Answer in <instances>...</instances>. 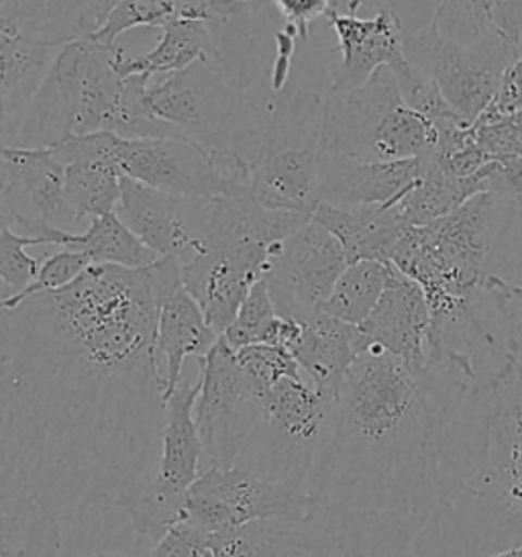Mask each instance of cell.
<instances>
[{
  "instance_id": "2e32d148",
  "label": "cell",
  "mask_w": 522,
  "mask_h": 557,
  "mask_svg": "<svg viewBox=\"0 0 522 557\" xmlns=\"http://www.w3.org/2000/svg\"><path fill=\"white\" fill-rule=\"evenodd\" d=\"M149 272L158 296L156 347L165 361L163 398L167 403L182 384L184 361L207 358L223 335L211 327L195 296L184 286L178 258H160L149 265Z\"/></svg>"
},
{
  "instance_id": "836d02e7",
  "label": "cell",
  "mask_w": 522,
  "mask_h": 557,
  "mask_svg": "<svg viewBox=\"0 0 522 557\" xmlns=\"http://www.w3.org/2000/svg\"><path fill=\"white\" fill-rule=\"evenodd\" d=\"M282 325L284 317L277 312L270 288L265 280L261 278L249 290L233 325L225 331L223 337L235 351L247 345H279Z\"/></svg>"
},
{
  "instance_id": "7c38bea8",
  "label": "cell",
  "mask_w": 522,
  "mask_h": 557,
  "mask_svg": "<svg viewBox=\"0 0 522 557\" xmlns=\"http://www.w3.org/2000/svg\"><path fill=\"white\" fill-rule=\"evenodd\" d=\"M195 421L209 463L235 466L261 417V396L247 382L237 354L221 337L200 360Z\"/></svg>"
},
{
  "instance_id": "44dd1931",
  "label": "cell",
  "mask_w": 522,
  "mask_h": 557,
  "mask_svg": "<svg viewBox=\"0 0 522 557\" xmlns=\"http://www.w3.org/2000/svg\"><path fill=\"white\" fill-rule=\"evenodd\" d=\"M423 158L391 162H359L323 153L319 178V205L341 209L396 205L421 181Z\"/></svg>"
},
{
  "instance_id": "9c48e42d",
  "label": "cell",
  "mask_w": 522,
  "mask_h": 557,
  "mask_svg": "<svg viewBox=\"0 0 522 557\" xmlns=\"http://www.w3.org/2000/svg\"><path fill=\"white\" fill-rule=\"evenodd\" d=\"M146 97L158 137L192 141L214 158L237 151L233 132L241 99L221 74L216 60H200L160 76L158 83H149Z\"/></svg>"
},
{
  "instance_id": "d6a6232c",
  "label": "cell",
  "mask_w": 522,
  "mask_h": 557,
  "mask_svg": "<svg viewBox=\"0 0 522 557\" xmlns=\"http://www.w3.org/2000/svg\"><path fill=\"white\" fill-rule=\"evenodd\" d=\"M186 498L188 494L167 491L149 475L125 507L133 531L153 543L162 541L176 524L184 521Z\"/></svg>"
},
{
  "instance_id": "5bb4252c",
  "label": "cell",
  "mask_w": 522,
  "mask_h": 557,
  "mask_svg": "<svg viewBox=\"0 0 522 557\" xmlns=\"http://www.w3.org/2000/svg\"><path fill=\"white\" fill-rule=\"evenodd\" d=\"M405 58L410 66L435 81L445 100L468 123H475L488 111L510 66L496 53L445 37L433 18L419 32L405 35Z\"/></svg>"
},
{
  "instance_id": "1f68e13d",
  "label": "cell",
  "mask_w": 522,
  "mask_h": 557,
  "mask_svg": "<svg viewBox=\"0 0 522 557\" xmlns=\"http://www.w3.org/2000/svg\"><path fill=\"white\" fill-rule=\"evenodd\" d=\"M123 172L104 162H76L65 165V195L78 225L114 213L121 200Z\"/></svg>"
},
{
  "instance_id": "3957f363",
  "label": "cell",
  "mask_w": 522,
  "mask_h": 557,
  "mask_svg": "<svg viewBox=\"0 0 522 557\" xmlns=\"http://www.w3.org/2000/svg\"><path fill=\"white\" fill-rule=\"evenodd\" d=\"M488 377L457 391L443 417L445 508L426 557H486L522 543V309L502 329Z\"/></svg>"
},
{
  "instance_id": "ab89813d",
  "label": "cell",
  "mask_w": 522,
  "mask_h": 557,
  "mask_svg": "<svg viewBox=\"0 0 522 557\" xmlns=\"http://www.w3.org/2000/svg\"><path fill=\"white\" fill-rule=\"evenodd\" d=\"M473 127L477 144L489 156L522 158V123H517L512 116H480Z\"/></svg>"
},
{
  "instance_id": "816d5d0a",
  "label": "cell",
  "mask_w": 522,
  "mask_h": 557,
  "mask_svg": "<svg viewBox=\"0 0 522 557\" xmlns=\"http://www.w3.org/2000/svg\"><path fill=\"white\" fill-rule=\"evenodd\" d=\"M207 557H214V556H212L211 552H209V554H207Z\"/></svg>"
},
{
  "instance_id": "b9f144b4",
  "label": "cell",
  "mask_w": 522,
  "mask_h": 557,
  "mask_svg": "<svg viewBox=\"0 0 522 557\" xmlns=\"http://www.w3.org/2000/svg\"><path fill=\"white\" fill-rule=\"evenodd\" d=\"M209 537L188 523L176 524L162 541H158L147 557H207Z\"/></svg>"
},
{
  "instance_id": "ba28073f",
  "label": "cell",
  "mask_w": 522,
  "mask_h": 557,
  "mask_svg": "<svg viewBox=\"0 0 522 557\" xmlns=\"http://www.w3.org/2000/svg\"><path fill=\"white\" fill-rule=\"evenodd\" d=\"M310 512L304 480H272L241 466L209 463L188 492L184 523L212 537L265 519L307 521Z\"/></svg>"
},
{
  "instance_id": "ffe728a7",
  "label": "cell",
  "mask_w": 522,
  "mask_h": 557,
  "mask_svg": "<svg viewBox=\"0 0 522 557\" xmlns=\"http://www.w3.org/2000/svg\"><path fill=\"white\" fill-rule=\"evenodd\" d=\"M337 35L339 62L333 67L331 90H351L368 83L380 67L405 60V29L391 7H380L374 17L328 11Z\"/></svg>"
},
{
  "instance_id": "74e56055",
  "label": "cell",
  "mask_w": 522,
  "mask_h": 557,
  "mask_svg": "<svg viewBox=\"0 0 522 557\" xmlns=\"http://www.w3.org/2000/svg\"><path fill=\"white\" fill-rule=\"evenodd\" d=\"M90 265H92V260L86 253L76 251V249H60V251L51 253L49 258L41 262L37 278L33 280L25 290H21L16 295L4 296L0 307L2 309H15L32 296L62 290L65 286H70L72 282L80 278Z\"/></svg>"
},
{
  "instance_id": "83f0119b",
  "label": "cell",
  "mask_w": 522,
  "mask_h": 557,
  "mask_svg": "<svg viewBox=\"0 0 522 557\" xmlns=\"http://www.w3.org/2000/svg\"><path fill=\"white\" fill-rule=\"evenodd\" d=\"M60 521L32 494L0 488V557H58Z\"/></svg>"
},
{
  "instance_id": "d590c367",
  "label": "cell",
  "mask_w": 522,
  "mask_h": 557,
  "mask_svg": "<svg viewBox=\"0 0 522 557\" xmlns=\"http://www.w3.org/2000/svg\"><path fill=\"white\" fill-rule=\"evenodd\" d=\"M235 354L247 382L260 396H265L282 380L304 377L296 358L282 345H247Z\"/></svg>"
},
{
  "instance_id": "ac0fdd59",
  "label": "cell",
  "mask_w": 522,
  "mask_h": 557,
  "mask_svg": "<svg viewBox=\"0 0 522 557\" xmlns=\"http://www.w3.org/2000/svg\"><path fill=\"white\" fill-rule=\"evenodd\" d=\"M90 39V37H88ZM88 39L65 46L2 148L51 149L76 135Z\"/></svg>"
},
{
  "instance_id": "ee69618b",
  "label": "cell",
  "mask_w": 522,
  "mask_h": 557,
  "mask_svg": "<svg viewBox=\"0 0 522 557\" xmlns=\"http://www.w3.org/2000/svg\"><path fill=\"white\" fill-rule=\"evenodd\" d=\"M251 0H182V18L202 21L209 27H225L244 13Z\"/></svg>"
},
{
  "instance_id": "6da1fadb",
  "label": "cell",
  "mask_w": 522,
  "mask_h": 557,
  "mask_svg": "<svg viewBox=\"0 0 522 557\" xmlns=\"http://www.w3.org/2000/svg\"><path fill=\"white\" fill-rule=\"evenodd\" d=\"M149 268L92 263L62 290L2 309L0 488L60 523H92L156 472L165 382Z\"/></svg>"
},
{
  "instance_id": "5b68a950",
  "label": "cell",
  "mask_w": 522,
  "mask_h": 557,
  "mask_svg": "<svg viewBox=\"0 0 522 557\" xmlns=\"http://www.w3.org/2000/svg\"><path fill=\"white\" fill-rule=\"evenodd\" d=\"M98 29L88 0H0L2 146L65 46Z\"/></svg>"
},
{
  "instance_id": "f1b7e54d",
  "label": "cell",
  "mask_w": 522,
  "mask_h": 557,
  "mask_svg": "<svg viewBox=\"0 0 522 557\" xmlns=\"http://www.w3.org/2000/svg\"><path fill=\"white\" fill-rule=\"evenodd\" d=\"M424 172L405 197L394 207L400 219L410 227H424L443 216L453 213L470 198L484 193L482 172L470 178H459L443 168L423 158Z\"/></svg>"
},
{
  "instance_id": "d6986e66",
  "label": "cell",
  "mask_w": 522,
  "mask_h": 557,
  "mask_svg": "<svg viewBox=\"0 0 522 557\" xmlns=\"http://www.w3.org/2000/svg\"><path fill=\"white\" fill-rule=\"evenodd\" d=\"M359 329L368 344L384 347L417 374L431 370V307L423 288L414 280L408 278L407 274H402L396 265L391 270L386 293Z\"/></svg>"
},
{
  "instance_id": "e0dca14e",
  "label": "cell",
  "mask_w": 522,
  "mask_h": 557,
  "mask_svg": "<svg viewBox=\"0 0 522 557\" xmlns=\"http://www.w3.org/2000/svg\"><path fill=\"white\" fill-rule=\"evenodd\" d=\"M211 200L178 197L123 176L114 213L160 258H186L200 244Z\"/></svg>"
},
{
  "instance_id": "f546056e",
  "label": "cell",
  "mask_w": 522,
  "mask_h": 557,
  "mask_svg": "<svg viewBox=\"0 0 522 557\" xmlns=\"http://www.w3.org/2000/svg\"><path fill=\"white\" fill-rule=\"evenodd\" d=\"M62 249L82 251L98 265H121L129 270H144L160 260L116 213L92 219L82 233H67Z\"/></svg>"
},
{
  "instance_id": "d4e9b609",
  "label": "cell",
  "mask_w": 522,
  "mask_h": 557,
  "mask_svg": "<svg viewBox=\"0 0 522 557\" xmlns=\"http://www.w3.org/2000/svg\"><path fill=\"white\" fill-rule=\"evenodd\" d=\"M200 382H182L178 391L170 396L165 407V425L162 433V451L158 468L151 474L163 488L188 494L200 475V459L204 445L195 421V403Z\"/></svg>"
},
{
  "instance_id": "7dc6e473",
  "label": "cell",
  "mask_w": 522,
  "mask_h": 557,
  "mask_svg": "<svg viewBox=\"0 0 522 557\" xmlns=\"http://www.w3.org/2000/svg\"><path fill=\"white\" fill-rule=\"evenodd\" d=\"M121 2L123 0H88V4H90V9H92V13H95L100 27L104 25V21L109 18V15L113 13Z\"/></svg>"
},
{
  "instance_id": "4fadbf2b",
  "label": "cell",
  "mask_w": 522,
  "mask_h": 557,
  "mask_svg": "<svg viewBox=\"0 0 522 557\" xmlns=\"http://www.w3.org/2000/svg\"><path fill=\"white\" fill-rule=\"evenodd\" d=\"M347 265L341 242L310 221L272 249L263 280L282 317L307 321L323 311Z\"/></svg>"
},
{
  "instance_id": "9a60e30c",
  "label": "cell",
  "mask_w": 522,
  "mask_h": 557,
  "mask_svg": "<svg viewBox=\"0 0 522 557\" xmlns=\"http://www.w3.org/2000/svg\"><path fill=\"white\" fill-rule=\"evenodd\" d=\"M310 221L307 213L265 209L251 195L214 198L200 242L263 278L272 249Z\"/></svg>"
},
{
  "instance_id": "8fae6325",
  "label": "cell",
  "mask_w": 522,
  "mask_h": 557,
  "mask_svg": "<svg viewBox=\"0 0 522 557\" xmlns=\"http://www.w3.org/2000/svg\"><path fill=\"white\" fill-rule=\"evenodd\" d=\"M0 216L44 246L64 247L67 233L80 227L65 195V165L51 149L2 148Z\"/></svg>"
},
{
  "instance_id": "8992f818",
  "label": "cell",
  "mask_w": 522,
  "mask_h": 557,
  "mask_svg": "<svg viewBox=\"0 0 522 557\" xmlns=\"http://www.w3.org/2000/svg\"><path fill=\"white\" fill-rule=\"evenodd\" d=\"M323 97L296 90L268 102L249 195L265 209L312 216L323 164Z\"/></svg>"
},
{
  "instance_id": "4dcf8cb0",
  "label": "cell",
  "mask_w": 522,
  "mask_h": 557,
  "mask_svg": "<svg viewBox=\"0 0 522 557\" xmlns=\"http://www.w3.org/2000/svg\"><path fill=\"white\" fill-rule=\"evenodd\" d=\"M394 265L377 260L349 263L337 280L331 296L323 305L328 317H335L349 325H363L372 314L380 298L386 293Z\"/></svg>"
},
{
  "instance_id": "603a6c76",
  "label": "cell",
  "mask_w": 522,
  "mask_h": 557,
  "mask_svg": "<svg viewBox=\"0 0 522 557\" xmlns=\"http://www.w3.org/2000/svg\"><path fill=\"white\" fill-rule=\"evenodd\" d=\"M370 347L358 325H349L325 312L298 321L288 351L319 393L335 396L359 354Z\"/></svg>"
},
{
  "instance_id": "c3c4849f",
  "label": "cell",
  "mask_w": 522,
  "mask_h": 557,
  "mask_svg": "<svg viewBox=\"0 0 522 557\" xmlns=\"http://www.w3.org/2000/svg\"><path fill=\"white\" fill-rule=\"evenodd\" d=\"M486 557H522V543H519V545H512V547H508V549H502V552L489 554V556Z\"/></svg>"
},
{
  "instance_id": "e575fe53",
  "label": "cell",
  "mask_w": 522,
  "mask_h": 557,
  "mask_svg": "<svg viewBox=\"0 0 522 557\" xmlns=\"http://www.w3.org/2000/svg\"><path fill=\"white\" fill-rule=\"evenodd\" d=\"M178 18H182V0H123L92 39L111 48L130 29H163Z\"/></svg>"
},
{
  "instance_id": "cb8c5ba5",
  "label": "cell",
  "mask_w": 522,
  "mask_h": 557,
  "mask_svg": "<svg viewBox=\"0 0 522 557\" xmlns=\"http://www.w3.org/2000/svg\"><path fill=\"white\" fill-rule=\"evenodd\" d=\"M179 265L184 286L195 296L211 327L225 335L249 290L260 282V274L204 246L182 258Z\"/></svg>"
},
{
  "instance_id": "277c9868",
  "label": "cell",
  "mask_w": 522,
  "mask_h": 557,
  "mask_svg": "<svg viewBox=\"0 0 522 557\" xmlns=\"http://www.w3.org/2000/svg\"><path fill=\"white\" fill-rule=\"evenodd\" d=\"M323 153L359 162L428 158L437 148L435 125L400 97L390 66L365 84L323 97Z\"/></svg>"
},
{
  "instance_id": "4316f807",
  "label": "cell",
  "mask_w": 522,
  "mask_h": 557,
  "mask_svg": "<svg viewBox=\"0 0 522 557\" xmlns=\"http://www.w3.org/2000/svg\"><path fill=\"white\" fill-rule=\"evenodd\" d=\"M212 27L202 21L178 18L162 29V39L146 55H129L119 46L113 48V66L123 81L130 76H165L186 70L200 60H216Z\"/></svg>"
},
{
  "instance_id": "7a4b0ae2",
  "label": "cell",
  "mask_w": 522,
  "mask_h": 557,
  "mask_svg": "<svg viewBox=\"0 0 522 557\" xmlns=\"http://www.w3.org/2000/svg\"><path fill=\"white\" fill-rule=\"evenodd\" d=\"M443 380L370 345L343 377L307 478L310 521L343 557H419L443 512Z\"/></svg>"
},
{
  "instance_id": "bcb514c9",
  "label": "cell",
  "mask_w": 522,
  "mask_h": 557,
  "mask_svg": "<svg viewBox=\"0 0 522 557\" xmlns=\"http://www.w3.org/2000/svg\"><path fill=\"white\" fill-rule=\"evenodd\" d=\"M296 39L298 35L290 25H286L279 34H276L277 55L274 67H272V90L279 95L290 78L293 70V55L296 51Z\"/></svg>"
},
{
  "instance_id": "484cf974",
  "label": "cell",
  "mask_w": 522,
  "mask_h": 557,
  "mask_svg": "<svg viewBox=\"0 0 522 557\" xmlns=\"http://www.w3.org/2000/svg\"><path fill=\"white\" fill-rule=\"evenodd\" d=\"M312 221L331 231L347 253L349 263L377 260L391 263V253L407 227L394 205L341 209L321 202Z\"/></svg>"
},
{
  "instance_id": "f907efd6",
  "label": "cell",
  "mask_w": 522,
  "mask_h": 557,
  "mask_svg": "<svg viewBox=\"0 0 522 557\" xmlns=\"http://www.w3.org/2000/svg\"><path fill=\"white\" fill-rule=\"evenodd\" d=\"M512 119H514V121H517V123H522V109H521V111H517V113H514V115H512Z\"/></svg>"
},
{
  "instance_id": "f6af8a7d",
  "label": "cell",
  "mask_w": 522,
  "mask_h": 557,
  "mask_svg": "<svg viewBox=\"0 0 522 557\" xmlns=\"http://www.w3.org/2000/svg\"><path fill=\"white\" fill-rule=\"evenodd\" d=\"M522 109V55L505 72L502 88L482 116H512Z\"/></svg>"
},
{
  "instance_id": "60d3db41",
  "label": "cell",
  "mask_w": 522,
  "mask_h": 557,
  "mask_svg": "<svg viewBox=\"0 0 522 557\" xmlns=\"http://www.w3.org/2000/svg\"><path fill=\"white\" fill-rule=\"evenodd\" d=\"M484 193L500 198L502 202H517L522 209V158L496 156L482 170Z\"/></svg>"
},
{
  "instance_id": "8d00e7d4",
  "label": "cell",
  "mask_w": 522,
  "mask_h": 557,
  "mask_svg": "<svg viewBox=\"0 0 522 557\" xmlns=\"http://www.w3.org/2000/svg\"><path fill=\"white\" fill-rule=\"evenodd\" d=\"M390 70L394 72V78H396L405 104L410 107L412 111H417L419 115H423L424 119H428L435 127H440V125H445L449 121H456V119H463L445 100L435 81H431L426 74L419 72L417 67L410 66L407 58L391 64Z\"/></svg>"
},
{
  "instance_id": "f35d334b",
  "label": "cell",
  "mask_w": 522,
  "mask_h": 557,
  "mask_svg": "<svg viewBox=\"0 0 522 557\" xmlns=\"http://www.w3.org/2000/svg\"><path fill=\"white\" fill-rule=\"evenodd\" d=\"M35 246H44V242L0 223V278L15 295L25 290L39 274L41 262L27 253V247Z\"/></svg>"
},
{
  "instance_id": "7bdbcfd3",
  "label": "cell",
  "mask_w": 522,
  "mask_h": 557,
  "mask_svg": "<svg viewBox=\"0 0 522 557\" xmlns=\"http://www.w3.org/2000/svg\"><path fill=\"white\" fill-rule=\"evenodd\" d=\"M277 13L286 18V25H290L298 39L309 41L310 23L316 21L323 15H328V11L335 9V0H272Z\"/></svg>"
},
{
  "instance_id": "52a82bcc",
  "label": "cell",
  "mask_w": 522,
  "mask_h": 557,
  "mask_svg": "<svg viewBox=\"0 0 522 557\" xmlns=\"http://www.w3.org/2000/svg\"><path fill=\"white\" fill-rule=\"evenodd\" d=\"M335 396L319 393L307 377H288L261 396L260 423L235 466L272 480H304L328 440Z\"/></svg>"
},
{
  "instance_id": "681fc988",
  "label": "cell",
  "mask_w": 522,
  "mask_h": 557,
  "mask_svg": "<svg viewBox=\"0 0 522 557\" xmlns=\"http://www.w3.org/2000/svg\"><path fill=\"white\" fill-rule=\"evenodd\" d=\"M74 557H130V556H119V554H84V556Z\"/></svg>"
},
{
  "instance_id": "7402d4cb",
  "label": "cell",
  "mask_w": 522,
  "mask_h": 557,
  "mask_svg": "<svg viewBox=\"0 0 522 557\" xmlns=\"http://www.w3.org/2000/svg\"><path fill=\"white\" fill-rule=\"evenodd\" d=\"M433 21L461 46L496 53L510 64L522 55V0H440Z\"/></svg>"
},
{
  "instance_id": "30bf717a",
  "label": "cell",
  "mask_w": 522,
  "mask_h": 557,
  "mask_svg": "<svg viewBox=\"0 0 522 557\" xmlns=\"http://www.w3.org/2000/svg\"><path fill=\"white\" fill-rule=\"evenodd\" d=\"M123 176L178 197L214 198L249 195L251 160L239 151L214 158L207 149L176 137H121Z\"/></svg>"
}]
</instances>
